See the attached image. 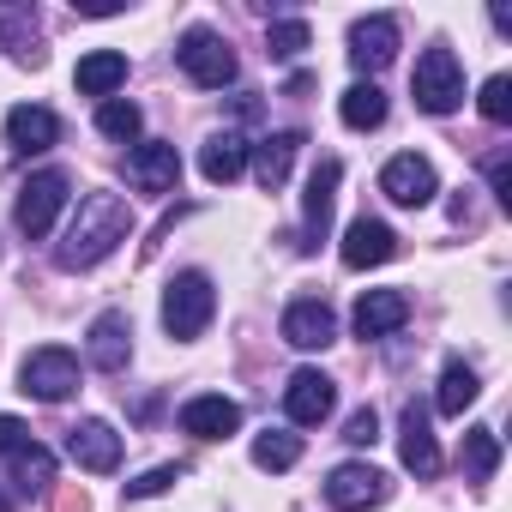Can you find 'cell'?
Wrapping results in <instances>:
<instances>
[{
	"mask_svg": "<svg viewBox=\"0 0 512 512\" xmlns=\"http://www.w3.org/2000/svg\"><path fill=\"white\" fill-rule=\"evenodd\" d=\"M476 392H482V386H476V368L452 356L446 374H440V398H434V404H440V416H464V410L476 404Z\"/></svg>",
	"mask_w": 512,
	"mask_h": 512,
	"instance_id": "26",
	"label": "cell"
},
{
	"mask_svg": "<svg viewBox=\"0 0 512 512\" xmlns=\"http://www.w3.org/2000/svg\"><path fill=\"white\" fill-rule=\"evenodd\" d=\"M332 404H338V386H332L320 368L290 374V386H284V410H290L296 428H320V422L332 416Z\"/></svg>",
	"mask_w": 512,
	"mask_h": 512,
	"instance_id": "11",
	"label": "cell"
},
{
	"mask_svg": "<svg viewBox=\"0 0 512 512\" xmlns=\"http://www.w3.org/2000/svg\"><path fill=\"white\" fill-rule=\"evenodd\" d=\"M19 446H31V428L19 416H0V452H19Z\"/></svg>",
	"mask_w": 512,
	"mask_h": 512,
	"instance_id": "36",
	"label": "cell"
},
{
	"mask_svg": "<svg viewBox=\"0 0 512 512\" xmlns=\"http://www.w3.org/2000/svg\"><path fill=\"white\" fill-rule=\"evenodd\" d=\"M235 428H241V404L223 398V392H205V398L181 404V434H193V440H229Z\"/></svg>",
	"mask_w": 512,
	"mask_h": 512,
	"instance_id": "12",
	"label": "cell"
},
{
	"mask_svg": "<svg viewBox=\"0 0 512 512\" xmlns=\"http://www.w3.org/2000/svg\"><path fill=\"white\" fill-rule=\"evenodd\" d=\"M139 127H145V115H139V103H127V97H109V103L97 109V133H109V139H139Z\"/></svg>",
	"mask_w": 512,
	"mask_h": 512,
	"instance_id": "29",
	"label": "cell"
},
{
	"mask_svg": "<svg viewBox=\"0 0 512 512\" xmlns=\"http://www.w3.org/2000/svg\"><path fill=\"white\" fill-rule=\"evenodd\" d=\"M398 55V19H356L350 25V67L356 73H380Z\"/></svg>",
	"mask_w": 512,
	"mask_h": 512,
	"instance_id": "14",
	"label": "cell"
},
{
	"mask_svg": "<svg viewBox=\"0 0 512 512\" xmlns=\"http://www.w3.org/2000/svg\"><path fill=\"white\" fill-rule=\"evenodd\" d=\"M19 392H31V398H43V404L73 398V392H79V356H73V350H61V344L31 350V356H25V368H19Z\"/></svg>",
	"mask_w": 512,
	"mask_h": 512,
	"instance_id": "6",
	"label": "cell"
},
{
	"mask_svg": "<svg viewBox=\"0 0 512 512\" xmlns=\"http://www.w3.org/2000/svg\"><path fill=\"white\" fill-rule=\"evenodd\" d=\"M410 320V296L404 290H368L356 302V338H392Z\"/></svg>",
	"mask_w": 512,
	"mask_h": 512,
	"instance_id": "21",
	"label": "cell"
},
{
	"mask_svg": "<svg viewBox=\"0 0 512 512\" xmlns=\"http://www.w3.org/2000/svg\"><path fill=\"white\" fill-rule=\"evenodd\" d=\"M278 332H284V344H296V350H326V344L338 338V314H332L326 302H290Z\"/></svg>",
	"mask_w": 512,
	"mask_h": 512,
	"instance_id": "17",
	"label": "cell"
},
{
	"mask_svg": "<svg viewBox=\"0 0 512 512\" xmlns=\"http://www.w3.org/2000/svg\"><path fill=\"white\" fill-rule=\"evenodd\" d=\"M392 494V476L386 470H374V464H338L332 476H326V500L338 506V512H362V506H380Z\"/></svg>",
	"mask_w": 512,
	"mask_h": 512,
	"instance_id": "7",
	"label": "cell"
},
{
	"mask_svg": "<svg viewBox=\"0 0 512 512\" xmlns=\"http://www.w3.org/2000/svg\"><path fill=\"white\" fill-rule=\"evenodd\" d=\"M494 464H500V440H494V428H470V434H464V470H470L476 482H488Z\"/></svg>",
	"mask_w": 512,
	"mask_h": 512,
	"instance_id": "30",
	"label": "cell"
},
{
	"mask_svg": "<svg viewBox=\"0 0 512 512\" xmlns=\"http://www.w3.org/2000/svg\"><path fill=\"white\" fill-rule=\"evenodd\" d=\"M338 175H344V163L338 157H320L314 163V175H308V193H302V247H314V241H326V229H332V199H338Z\"/></svg>",
	"mask_w": 512,
	"mask_h": 512,
	"instance_id": "9",
	"label": "cell"
},
{
	"mask_svg": "<svg viewBox=\"0 0 512 512\" xmlns=\"http://www.w3.org/2000/svg\"><path fill=\"white\" fill-rule=\"evenodd\" d=\"M398 452H404V470H416L422 482H428V476H440V446H434V428H428V410H422V404H404Z\"/></svg>",
	"mask_w": 512,
	"mask_h": 512,
	"instance_id": "18",
	"label": "cell"
},
{
	"mask_svg": "<svg viewBox=\"0 0 512 512\" xmlns=\"http://www.w3.org/2000/svg\"><path fill=\"white\" fill-rule=\"evenodd\" d=\"M55 512H91L85 488H79V482H61V488H55Z\"/></svg>",
	"mask_w": 512,
	"mask_h": 512,
	"instance_id": "37",
	"label": "cell"
},
{
	"mask_svg": "<svg viewBox=\"0 0 512 512\" xmlns=\"http://www.w3.org/2000/svg\"><path fill=\"white\" fill-rule=\"evenodd\" d=\"M13 482L25 488V494H43V488H55V452L49 446H19L13 452Z\"/></svg>",
	"mask_w": 512,
	"mask_h": 512,
	"instance_id": "27",
	"label": "cell"
},
{
	"mask_svg": "<svg viewBox=\"0 0 512 512\" xmlns=\"http://www.w3.org/2000/svg\"><path fill=\"white\" fill-rule=\"evenodd\" d=\"M175 61H181V73H187L199 91H223V85H235V49H229L217 31H205V25H193V31L181 37Z\"/></svg>",
	"mask_w": 512,
	"mask_h": 512,
	"instance_id": "4",
	"label": "cell"
},
{
	"mask_svg": "<svg viewBox=\"0 0 512 512\" xmlns=\"http://www.w3.org/2000/svg\"><path fill=\"white\" fill-rule=\"evenodd\" d=\"M380 193L392 199V205H428L434 193H440V181H434V163L428 157H416V151H398L386 169H380Z\"/></svg>",
	"mask_w": 512,
	"mask_h": 512,
	"instance_id": "8",
	"label": "cell"
},
{
	"mask_svg": "<svg viewBox=\"0 0 512 512\" xmlns=\"http://www.w3.org/2000/svg\"><path fill=\"white\" fill-rule=\"evenodd\" d=\"M73 199V181H67V169H37L25 187H19V229L31 235V241H43L49 229H55V217H61V205Z\"/></svg>",
	"mask_w": 512,
	"mask_h": 512,
	"instance_id": "5",
	"label": "cell"
},
{
	"mask_svg": "<svg viewBox=\"0 0 512 512\" xmlns=\"http://www.w3.org/2000/svg\"><path fill=\"white\" fill-rule=\"evenodd\" d=\"M127 181H133L139 193H175V181H181V151L163 145V139L139 145V151L127 157Z\"/></svg>",
	"mask_w": 512,
	"mask_h": 512,
	"instance_id": "15",
	"label": "cell"
},
{
	"mask_svg": "<svg viewBox=\"0 0 512 512\" xmlns=\"http://www.w3.org/2000/svg\"><path fill=\"white\" fill-rule=\"evenodd\" d=\"M488 187H494V199H500V205H512V163H506V157H494V163H488Z\"/></svg>",
	"mask_w": 512,
	"mask_h": 512,
	"instance_id": "35",
	"label": "cell"
},
{
	"mask_svg": "<svg viewBox=\"0 0 512 512\" xmlns=\"http://www.w3.org/2000/svg\"><path fill=\"white\" fill-rule=\"evenodd\" d=\"M211 314H217V290H211L205 272L169 278V290H163V332L169 338H199L211 326Z\"/></svg>",
	"mask_w": 512,
	"mask_h": 512,
	"instance_id": "2",
	"label": "cell"
},
{
	"mask_svg": "<svg viewBox=\"0 0 512 512\" xmlns=\"http://www.w3.org/2000/svg\"><path fill=\"white\" fill-rule=\"evenodd\" d=\"M410 97L428 115H452L464 103V67H458V55L452 49H422L416 73H410Z\"/></svg>",
	"mask_w": 512,
	"mask_h": 512,
	"instance_id": "3",
	"label": "cell"
},
{
	"mask_svg": "<svg viewBox=\"0 0 512 512\" xmlns=\"http://www.w3.org/2000/svg\"><path fill=\"white\" fill-rule=\"evenodd\" d=\"M73 85H79L85 97H109V91H121V85H127V55H121V49H97V55H85L79 73H73Z\"/></svg>",
	"mask_w": 512,
	"mask_h": 512,
	"instance_id": "23",
	"label": "cell"
},
{
	"mask_svg": "<svg viewBox=\"0 0 512 512\" xmlns=\"http://www.w3.org/2000/svg\"><path fill=\"white\" fill-rule=\"evenodd\" d=\"M181 476H187L181 464H157V470H145L139 482H127V500H151V494H169Z\"/></svg>",
	"mask_w": 512,
	"mask_h": 512,
	"instance_id": "33",
	"label": "cell"
},
{
	"mask_svg": "<svg viewBox=\"0 0 512 512\" xmlns=\"http://www.w3.org/2000/svg\"><path fill=\"white\" fill-rule=\"evenodd\" d=\"M0 512H13V506H7V494H0Z\"/></svg>",
	"mask_w": 512,
	"mask_h": 512,
	"instance_id": "38",
	"label": "cell"
},
{
	"mask_svg": "<svg viewBox=\"0 0 512 512\" xmlns=\"http://www.w3.org/2000/svg\"><path fill=\"white\" fill-rule=\"evenodd\" d=\"M476 103H482V115H488L494 127H506V121H512V79H506V73H494V79L482 85V97H476Z\"/></svg>",
	"mask_w": 512,
	"mask_h": 512,
	"instance_id": "32",
	"label": "cell"
},
{
	"mask_svg": "<svg viewBox=\"0 0 512 512\" xmlns=\"http://www.w3.org/2000/svg\"><path fill=\"white\" fill-rule=\"evenodd\" d=\"M0 43L13 49V61H31V67L49 61V49L37 43V19H31L25 7H7V13H0Z\"/></svg>",
	"mask_w": 512,
	"mask_h": 512,
	"instance_id": "24",
	"label": "cell"
},
{
	"mask_svg": "<svg viewBox=\"0 0 512 512\" xmlns=\"http://www.w3.org/2000/svg\"><path fill=\"white\" fill-rule=\"evenodd\" d=\"M338 115H344V127H356V133H374L380 121H386V91L368 79V85H350L344 91V103H338Z\"/></svg>",
	"mask_w": 512,
	"mask_h": 512,
	"instance_id": "25",
	"label": "cell"
},
{
	"mask_svg": "<svg viewBox=\"0 0 512 512\" xmlns=\"http://www.w3.org/2000/svg\"><path fill=\"white\" fill-rule=\"evenodd\" d=\"M67 452H73V464L79 470H91V476H109L115 464H121V434L109 428V422H79V428H67Z\"/></svg>",
	"mask_w": 512,
	"mask_h": 512,
	"instance_id": "13",
	"label": "cell"
},
{
	"mask_svg": "<svg viewBox=\"0 0 512 512\" xmlns=\"http://www.w3.org/2000/svg\"><path fill=\"white\" fill-rule=\"evenodd\" d=\"M296 151H302V133H296V127H284V133H272V139H260V145H247V163H253V175H260L266 193H278V187L290 181Z\"/></svg>",
	"mask_w": 512,
	"mask_h": 512,
	"instance_id": "20",
	"label": "cell"
},
{
	"mask_svg": "<svg viewBox=\"0 0 512 512\" xmlns=\"http://www.w3.org/2000/svg\"><path fill=\"white\" fill-rule=\"evenodd\" d=\"M296 458H302V434H290V428H266L253 440V464L260 470H290Z\"/></svg>",
	"mask_w": 512,
	"mask_h": 512,
	"instance_id": "28",
	"label": "cell"
},
{
	"mask_svg": "<svg viewBox=\"0 0 512 512\" xmlns=\"http://www.w3.org/2000/svg\"><path fill=\"white\" fill-rule=\"evenodd\" d=\"M85 350H91V368L121 374V368L133 362V320H127L121 308L97 314V320H91V332H85Z\"/></svg>",
	"mask_w": 512,
	"mask_h": 512,
	"instance_id": "10",
	"label": "cell"
},
{
	"mask_svg": "<svg viewBox=\"0 0 512 512\" xmlns=\"http://www.w3.org/2000/svg\"><path fill=\"white\" fill-rule=\"evenodd\" d=\"M398 253V235L380 223V217H356L350 229H344V266L350 272H368V266H386Z\"/></svg>",
	"mask_w": 512,
	"mask_h": 512,
	"instance_id": "16",
	"label": "cell"
},
{
	"mask_svg": "<svg viewBox=\"0 0 512 512\" xmlns=\"http://www.w3.org/2000/svg\"><path fill=\"white\" fill-rule=\"evenodd\" d=\"M344 440H350V446H374V440H380V416H374V410H356V416L344 422Z\"/></svg>",
	"mask_w": 512,
	"mask_h": 512,
	"instance_id": "34",
	"label": "cell"
},
{
	"mask_svg": "<svg viewBox=\"0 0 512 512\" xmlns=\"http://www.w3.org/2000/svg\"><path fill=\"white\" fill-rule=\"evenodd\" d=\"M127 229H133V211H127L121 193H85V199H79V217H73V229H67V241L55 247V266H61V272H85V266L109 260V253L127 241Z\"/></svg>",
	"mask_w": 512,
	"mask_h": 512,
	"instance_id": "1",
	"label": "cell"
},
{
	"mask_svg": "<svg viewBox=\"0 0 512 512\" xmlns=\"http://www.w3.org/2000/svg\"><path fill=\"white\" fill-rule=\"evenodd\" d=\"M308 43H314V37H308V25H302V19H278V25L266 31V55H272V61H296Z\"/></svg>",
	"mask_w": 512,
	"mask_h": 512,
	"instance_id": "31",
	"label": "cell"
},
{
	"mask_svg": "<svg viewBox=\"0 0 512 512\" xmlns=\"http://www.w3.org/2000/svg\"><path fill=\"white\" fill-rule=\"evenodd\" d=\"M241 169H247V139H241L235 127L211 133V139H205V151H199V175H205L211 187H229Z\"/></svg>",
	"mask_w": 512,
	"mask_h": 512,
	"instance_id": "22",
	"label": "cell"
},
{
	"mask_svg": "<svg viewBox=\"0 0 512 512\" xmlns=\"http://www.w3.org/2000/svg\"><path fill=\"white\" fill-rule=\"evenodd\" d=\"M55 139H61L55 109H43V103H19V109L7 115V145H13L19 157H37V151H49Z\"/></svg>",
	"mask_w": 512,
	"mask_h": 512,
	"instance_id": "19",
	"label": "cell"
}]
</instances>
